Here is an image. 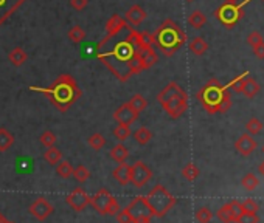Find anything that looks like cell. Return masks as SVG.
I'll use <instances>...</instances> for the list:
<instances>
[{"mask_svg":"<svg viewBox=\"0 0 264 223\" xmlns=\"http://www.w3.org/2000/svg\"><path fill=\"white\" fill-rule=\"evenodd\" d=\"M213 218V211L207 206H202L196 211V220L199 223H210Z\"/></svg>","mask_w":264,"mask_h":223,"instance_id":"cell-41","label":"cell"},{"mask_svg":"<svg viewBox=\"0 0 264 223\" xmlns=\"http://www.w3.org/2000/svg\"><path fill=\"white\" fill-rule=\"evenodd\" d=\"M137 34L139 31L134 27L126 25L124 30L113 36L106 34V38L98 44V61H101L120 82H126L143 72L136 47Z\"/></svg>","mask_w":264,"mask_h":223,"instance_id":"cell-1","label":"cell"},{"mask_svg":"<svg viewBox=\"0 0 264 223\" xmlns=\"http://www.w3.org/2000/svg\"><path fill=\"white\" fill-rule=\"evenodd\" d=\"M78 183H86L90 178V170L84 166V164H79L76 167H73V175H72Z\"/></svg>","mask_w":264,"mask_h":223,"instance_id":"cell-35","label":"cell"},{"mask_svg":"<svg viewBox=\"0 0 264 223\" xmlns=\"http://www.w3.org/2000/svg\"><path fill=\"white\" fill-rule=\"evenodd\" d=\"M31 92H38L45 95V98L52 102V104L61 112L65 113L75 102L82 96V92L79 89L75 78L69 73L59 75L48 87H38V85H30Z\"/></svg>","mask_w":264,"mask_h":223,"instance_id":"cell-2","label":"cell"},{"mask_svg":"<svg viewBox=\"0 0 264 223\" xmlns=\"http://www.w3.org/2000/svg\"><path fill=\"white\" fill-rule=\"evenodd\" d=\"M127 25V22L124 21V17H121L120 14H113L110 16V19L106 22V31L107 36H113V34L120 33L121 30H124Z\"/></svg>","mask_w":264,"mask_h":223,"instance_id":"cell-19","label":"cell"},{"mask_svg":"<svg viewBox=\"0 0 264 223\" xmlns=\"http://www.w3.org/2000/svg\"><path fill=\"white\" fill-rule=\"evenodd\" d=\"M262 152H264V146H262Z\"/></svg>","mask_w":264,"mask_h":223,"instance_id":"cell-53","label":"cell"},{"mask_svg":"<svg viewBox=\"0 0 264 223\" xmlns=\"http://www.w3.org/2000/svg\"><path fill=\"white\" fill-rule=\"evenodd\" d=\"M247 76H249V73H247V72L242 73V75H239V76H236L235 79L230 81L228 85H225V87H227L228 90L236 92V93H242V89H244V84H245Z\"/></svg>","mask_w":264,"mask_h":223,"instance_id":"cell-33","label":"cell"},{"mask_svg":"<svg viewBox=\"0 0 264 223\" xmlns=\"http://www.w3.org/2000/svg\"><path fill=\"white\" fill-rule=\"evenodd\" d=\"M157 101L162 109L167 112V115L173 119H179L188 110V95L176 81L170 82L167 87L160 90Z\"/></svg>","mask_w":264,"mask_h":223,"instance_id":"cell-5","label":"cell"},{"mask_svg":"<svg viewBox=\"0 0 264 223\" xmlns=\"http://www.w3.org/2000/svg\"><path fill=\"white\" fill-rule=\"evenodd\" d=\"M89 146L93 149V150H101L104 146H106V138L101 135V133H93L89 136V140H87Z\"/></svg>","mask_w":264,"mask_h":223,"instance_id":"cell-37","label":"cell"},{"mask_svg":"<svg viewBox=\"0 0 264 223\" xmlns=\"http://www.w3.org/2000/svg\"><path fill=\"white\" fill-rule=\"evenodd\" d=\"M258 221H259V218H258L256 214L242 212V211H241V214L238 215V218H236L235 223H258Z\"/></svg>","mask_w":264,"mask_h":223,"instance_id":"cell-44","label":"cell"},{"mask_svg":"<svg viewBox=\"0 0 264 223\" xmlns=\"http://www.w3.org/2000/svg\"><path fill=\"white\" fill-rule=\"evenodd\" d=\"M148 13L145 11L143 7L140 5H132L127 11H126V16H124V21L130 24V27H137V25H142L146 19Z\"/></svg>","mask_w":264,"mask_h":223,"instance_id":"cell-17","label":"cell"},{"mask_svg":"<svg viewBox=\"0 0 264 223\" xmlns=\"http://www.w3.org/2000/svg\"><path fill=\"white\" fill-rule=\"evenodd\" d=\"M207 24V17L202 11L194 10L190 16H188V25L194 30H201L204 25Z\"/></svg>","mask_w":264,"mask_h":223,"instance_id":"cell-25","label":"cell"},{"mask_svg":"<svg viewBox=\"0 0 264 223\" xmlns=\"http://www.w3.org/2000/svg\"><path fill=\"white\" fill-rule=\"evenodd\" d=\"M247 44H249L252 48L258 47V45H261V44H264V39H262V36H261V33L252 31V33L249 34V36H247Z\"/></svg>","mask_w":264,"mask_h":223,"instance_id":"cell-43","label":"cell"},{"mask_svg":"<svg viewBox=\"0 0 264 223\" xmlns=\"http://www.w3.org/2000/svg\"><path fill=\"white\" fill-rule=\"evenodd\" d=\"M259 174H262V177H264V161L259 164Z\"/></svg>","mask_w":264,"mask_h":223,"instance_id":"cell-49","label":"cell"},{"mask_svg":"<svg viewBox=\"0 0 264 223\" xmlns=\"http://www.w3.org/2000/svg\"><path fill=\"white\" fill-rule=\"evenodd\" d=\"M151 178H153V170L143 161H136L130 166V183L136 187H143Z\"/></svg>","mask_w":264,"mask_h":223,"instance_id":"cell-10","label":"cell"},{"mask_svg":"<svg viewBox=\"0 0 264 223\" xmlns=\"http://www.w3.org/2000/svg\"><path fill=\"white\" fill-rule=\"evenodd\" d=\"M199 167H197L194 163H188V164H185L184 166V169H182V175H184V178L185 180H188V181H194L197 177H199Z\"/></svg>","mask_w":264,"mask_h":223,"instance_id":"cell-36","label":"cell"},{"mask_svg":"<svg viewBox=\"0 0 264 223\" xmlns=\"http://www.w3.org/2000/svg\"><path fill=\"white\" fill-rule=\"evenodd\" d=\"M89 4V0H70V7L75 11H84Z\"/></svg>","mask_w":264,"mask_h":223,"instance_id":"cell-45","label":"cell"},{"mask_svg":"<svg viewBox=\"0 0 264 223\" xmlns=\"http://www.w3.org/2000/svg\"><path fill=\"white\" fill-rule=\"evenodd\" d=\"M28 211H30V214L35 217L36 220L44 221V220L48 218V215H50L55 211V208H53V204L48 201L47 198L39 197V198H36L35 201L30 204V209Z\"/></svg>","mask_w":264,"mask_h":223,"instance_id":"cell-12","label":"cell"},{"mask_svg":"<svg viewBox=\"0 0 264 223\" xmlns=\"http://www.w3.org/2000/svg\"><path fill=\"white\" fill-rule=\"evenodd\" d=\"M253 55L258 59H264V44H261V45H258V47L253 48Z\"/></svg>","mask_w":264,"mask_h":223,"instance_id":"cell-47","label":"cell"},{"mask_svg":"<svg viewBox=\"0 0 264 223\" xmlns=\"http://www.w3.org/2000/svg\"><path fill=\"white\" fill-rule=\"evenodd\" d=\"M90 204L93 209L101 215H117L120 212V204L106 187H101L95 192V195L90 197Z\"/></svg>","mask_w":264,"mask_h":223,"instance_id":"cell-7","label":"cell"},{"mask_svg":"<svg viewBox=\"0 0 264 223\" xmlns=\"http://www.w3.org/2000/svg\"><path fill=\"white\" fill-rule=\"evenodd\" d=\"M28 59L27 51L22 47H14L8 53V61L11 62L13 67H22Z\"/></svg>","mask_w":264,"mask_h":223,"instance_id":"cell-20","label":"cell"},{"mask_svg":"<svg viewBox=\"0 0 264 223\" xmlns=\"http://www.w3.org/2000/svg\"><path fill=\"white\" fill-rule=\"evenodd\" d=\"M39 141H41V144L45 146V147H52V146L56 144L58 136H56L52 130H45V132H42V135L39 136Z\"/></svg>","mask_w":264,"mask_h":223,"instance_id":"cell-39","label":"cell"},{"mask_svg":"<svg viewBox=\"0 0 264 223\" xmlns=\"http://www.w3.org/2000/svg\"><path fill=\"white\" fill-rule=\"evenodd\" d=\"M67 38L70 39V42H73V44H81L82 41L86 39V31L82 30V27H79V25H73L69 31H67Z\"/></svg>","mask_w":264,"mask_h":223,"instance_id":"cell-31","label":"cell"},{"mask_svg":"<svg viewBox=\"0 0 264 223\" xmlns=\"http://www.w3.org/2000/svg\"><path fill=\"white\" fill-rule=\"evenodd\" d=\"M239 208L242 212H250V214H256L259 206H258V203L252 198H247L244 201H239Z\"/></svg>","mask_w":264,"mask_h":223,"instance_id":"cell-42","label":"cell"},{"mask_svg":"<svg viewBox=\"0 0 264 223\" xmlns=\"http://www.w3.org/2000/svg\"><path fill=\"white\" fill-rule=\"evenodd\" d=\"M27 0H0V27L18 11Z\"/></svg>","mask_w":264,"mask_h":223,"instance_id":"cell-15","label":"cell"},{"mask_svg":"<svg viewBox=\"0 0 264 223\" xmlns=\"http://www.w3.org/2000/svg\"><path fill=\"white\" fill-rule=\"evenodd\" d=\"M117 217V221L118 223H132V220H130V215H129V212L126 211V208L124 209H120V212L115 215Z\"/></svg>","mask_w":264,"mask_h":223,"instance_id":"cell-46","label":"cell"},{"mask_svg":"<svg viewBox=\"0 0 264 223\" xmlns=\"http://www.w3.org/2000/svg\"><path fill=\"white\" fill-rule=\"evenodd\" d=\"M156 44V39H154V34L150 33V31H142L137 34L136 38V47L137 50L139 48H150Z\"/></svg>","mask_w":264,"mask_h":223,"instance_id":"cell-23","label":"cell"},{"mask_svg":"<svg viewBox=\"0 0 264 223\" xmlns=\"http://www.w3.org/2000/svg\"><path fill=\"white\" fill-rule=\"evenodd\" d=\"M56 174H58V177L67 180V178H70L73 175V166L70 164V161H65V160L62 161L61 160L56 164Z\"/></svg>","mask_w":264,"mask_h":223,"instance_id":"cell-32","label":"cell"},{"mask_svg":"<svg viewBox=\"0 0 264 223\" xmlns=\"http://www.w3.org/2000/svg\"><path fill=\"white\" fill-rule=\"evenodd\" d=\"M137 53H139V61L142 64L143 72L148 70V68L154 67L159 62V56L156 53V50H153V47H150V48H139Z\"/></svg>","mask_w":264,"mask_h":223,"instance_id":"cell-18","label":"cell"},{"mask_svg":"<svg viewBox=\"0 0 264 223\" xmlns=\"http://www.w3.org/2000/svg\"><path fill=\"white\" fill-rule=\"evenodd\" d=\"M235 149L241 153L242 157H249L250 153L256 149V141L253 140V136L249 133H242L235 143Z\"/></svg>","mask_w":264,"mask_h":223,"instance_id":"cell-16","label":"cell"},{"mask_svg":"<svg viewBox=\"0 0 264 223\" xmlns=\"http://www.w3.org/2000/svg\"><path fill=\"white\" fill-rule=\"evenodd\" d=\"M13 144L14 135L7 127H0V152H7Z\"/></svg>","mask_w":264,"mask_h":223,"instance_id":"cell-28","label":"cell"},{"mask_svg":"<svg viewBox=\"0 0 264 223\" xmlns=\"http://www.w3.org/2000/svg\"><path fill=\"white\" fill-rule=\"evenodd\" d=\"M154 39H156V45L162 51V55L170 58L176 55L179 48L187 42V34L174 21L165 19L156 30Z\"/></svg>","mask_w":264,"mask_h":223,"instance_id":"cell-4","label":"cell"},{"mask_svg":"<svg viewBox=\"0 0 264 223\" xmlns=\"http://www.w3.org/2000/svg\"><path fill=\"white\" fill-rule=\"evenodd\" d=\"M109 155H110V158L113 161H117L118 164H121V163H126V160L129 157V150H127V147L123 143H118L117 146H113L110 149Z\"/></svg>","mask_w":264,"mask_h":223,"instance_id":"cell-22","label":"cell"},{"mask_svg":"<svg viewBox=\"0 0 264 223\" xmlns=\"http://www.w3.org/2000/svg\"><path fill=\"white\" fill-rule=\"evenodd\" d=\"M7 223H16V221H7Z\"/></svg>","mask_w":264,"mask_h":223,"instance_id":"cell-51","label":"cell"},{"mask_svg":"<svg viewBox=\"0 0 264 223\" xmlns=\"http://www.w3.org/2000/svg\"><path fill=\"white\" fill-rule=\"evenodd\" d=\"M44 160L50 166H56L62 160V153H61V150L56 146L47 147V150L44 152Z\"/></svg>","mask_w":264,"mask_h":223,"instance_id":"cell-27","label":"cell"},{"mask_svg":"<svg viewBox=\"0 0 264 223\" xmlns=\"http://www.w3.org/2000/svg\"><path fill=\"white\" fill-rule=\"evenodd\" d=\"M126 211L130 215L132 223H151L153 214H151L150 208H148L143 195L132 198V201L126 206Z\"/></svg>","mask_w":264,"mask_h":223,"instance_id":"cell-9","label":"cell"},{"mask_svg":"<svg viewBox=\"0 0 264 223\" xmlns=\"http://www.w3.org/2000/svg\"><path fill=\"white\" fill-rule=\"evenodd\" d=\"M132 136H134V140L139 143V144H142V146H145V144H148L151 141V138H153V132L148 129V127H139L134 133H132Z\"/></svg>","mask_w":264,"mask_h":223,"instance_id":"cell-29","label":"cell"},{"mask_svg":"<svg viewBox=\"0 0 264 223\" xmlns=\"http://www.w3.org/2000/svg\"><path fill=\"white\" fill-rule=\"evenodd\" d=\"M216 19L227 28H233L242 17H244V8L242 5H230V4H222L216 11H214Z\"/></svg>","mask_w":264,"mask_h":223,"instance_id":"cell-8","label":"cell"},{"mask_svg":"<svg viewBox=\"0 0 264 223\" xmlns=\"http://www.w3.org/2000/svg\"><path fill=\"white\" fill-rule=\"evenodd\" d=\"M241 214V208H239V201L238 200H232L216 211V217L222 221V223H235L238 215Z\"/></svg>","mask_w":264,"mask_h":223,"instance_id":"cell-13","label":"cell"},{"mask_svg":"<svg viewBox=\"0 0 264 223\" xmlns=\"http://www.w3.org/2000/svg\"><path fill=\"white\" fill-rule=\"evenodd\" d=\"M7 221H8V220H7L2 214H0V223H7Z\"/></svg>","mask_w":264,"mask_h":223,"instance_id":"cell-50","label":"cell"},{"mask_svg":"<svg viewBox=\"0 0 264 223\" xmlns=\"http://www.w3.org/2000/svg\"><path fill=\"white\" fill-rule=\"evenodd\" d=\"M241 184H242V187H244L245 191L252 192V191H255L256 187H258V184H259V180L256 178V175H255V174L249 172V174H245V175L242 177V180H241Z\"/></svg>","mask_w":264,"mask_h":223,"instance_id":"cell-34","label":"cell"},{"mask_svg":"<svg viewBox=\"0 0 264 223\" xmlns=\"http://www.w3.org/2000/svg\"><path fill=\"white\" fill-rule=\"evenodd\" d=\"M259 90H261V85H259L253 78L247 76L245 84H244V89H242L244 96H247V98H255V96L259 93Z\"/></svg>","mask_w":264,"mask_h":223,"instance_id":"cell-26","label":"cell"},{"mask_svg":"<svg viewBox=\"0 0 264 223\" xmlns=\"http://www.w3.org/2000/svg\"><path fill=\"white\" fill-rule=\"evenodd\" d=\"M65 201H67V204L73 211L81 212L90 204V195L82 189V187H75V189L65 197Z\"/></svg>","mask_w":264,"mask_h":223,"instance_id":"cell-11","label":"cell"},{"mask_svg":"<svg viewBox=\"0 0 264 223\" xmlns=\"http://www.w3.org/2000/svg\"><path fill=\"white\" fill-rule=\"evenodd\" d=\"M143 197H145V201L148 204V208H150L153 217H157V218H162L163 215H167L177 201L176 197L162 184H156L153 189Z\"/></svg>","mask_w":264,"mask_h":223,"instance_id":"cell-6","label":"cell"},{"mask_svg":"<svg viewBox=\"0 0 264 223\" xmlns=\"http://www.w3.org/2000/svg\"><path fill=\"white\" fill-rule=\"evenodd\" d=\"M112 175H113V178L117 180L121 186L129 184V183H130V166L126 164V163L118 164L117 169H113Z\"/></svg>","mask_w":264,"mask_h":223,"instance_id":"cell-21","label":"cell"},{"mask_svg":"<svg viewBox=\"0 0 264 223\" xmlns=\"http://www.w3.org/2000/svg\"><path fill=\"white\" fill-rule=\"evenodd\" d=\"M127 104H129V107L134 110V112H137L139 115H140V112H143L145 109H146V106H148V101L145 99V96L143 95H134L132 96L129 101H127Z\"/></svg>","mask_w":264,"mask_h":223,"instance_id":"cell-30","label":"cell"},{"mask_svg":"<svg viewBox=\"0 0 264 223\" xmlns=\"http://www.w3.org/2000/svg\"><path fill=\"white\" fill-rule=\"evenodd\" d=\"M262 127H264V124L258 118H250L245 124V129H247V133L249 135H258L262 130Z\"/></svg>","mask_w":264,"mask_h":223,"instance_id":"cell-40","label":"cell"},{"mask_svg":"<svg viewBox=\"0 0 264 223\" xmlns=\"http://www.w3.org/2000/svg\"><path fill=\"white\" fill-rule=\"evenodd\" d=\"M196 98L201 102V106L208 115L225 113L230 107H232L230 90L214 78L202 85L199 92L196 93Z\"/></svg>","mask_w":264,"mask_h":223,"instance_id":"cell-3","label":"cell"},{"mask_svg":"<svg viewBox=\"0 0 264 223\" xmlns=\"http://www.w3.org/2000/svg\"><path fill=\"white\" fill-rule=\"evenodd\" d=\"M139 118V113L134 112L127 102H124V104H121L117 110L113 112V119L117 121L118 124H124V126H130L132 123H136Z\"/></svg>","mask_w":264,"mask_h":223,"instance_id":"cell-14","label":"cell"},{"mask_svg":"<svg viewBox=\"0 0 264 223\" xmlns=\"http://www.w3.org/2000/svg\"><path fill=\"white\" fill-rule=\"evenodd\" d=\"M132 133H130V129H129V126H124V124H118L117 127L113 129V136L117 138L120 143H123V141H126L129 136H130Z\"/></svg>","mask_w":264,"mask_h":223,"instance_id":"cell-38","label":"cell"},{"mask_svg":"<svg viewBox=\"0 0 264 223\" xmlns=\"http://www.w3.org/2000/svg\"><path fill=\"white\" fill-rule=\"evenodd\" d=\"M224 4H230V5H239L241 0H225Z\"/></svg>","mask_w":264,"mask_h":223,"instance_id":"cell-48","label":"cell"},{"mask_svg":"<svg viewBox=\"0 0 264 223\" xmlns=\"http://www.w3.org/2000/svg\"><path fill=\"white\" fill-rule=\"evenodd\" d=\"M188 48L190 51L194 55V56H202L207 53V50H208V44L202 39V38H194L190 41L188 44Z\"/></svg>","mask_w":264,"mask_h":223,"instance_id":"cell-24","label":"cell"},{"mask_svg":"<svg viewBox=\"0 0 264 223\" xmlns=\"http://www.w3.org/2000/svg\"><path fill=\"white\" fill-rule=\"evenodd\" d=\"M187 2H193V0H187Z\"/></svg>","mask_w":264,"mask_h":223,"instance_id":"cell-52","label":"cell"}]
</instances>
